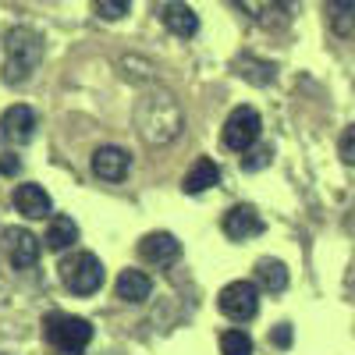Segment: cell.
Masks as SVG:
<instances>
[{
  "label": "cell",
  "instance_id": "25",
  "mask_svg": "<svg viewBox=\"0 0 355 355\" xmlns=\"http://www.w3.org/2000/svg\"><path fill=\"white\" fill-rule=\"evenodd\" d=\"M345 288H348V295H355V259H352V266H348V277H345Z\"/></svg>",
  "mask_w": 355,
  "mask_h": 355
},
{
  "label": "cell",
  "instance_id": "19",
  "mask_svg": "<svg viewBox=\"0 0 355 355\" xmlns=\"http://www.w3.org/2000/svg\"><path fill=\"white\" fill-rule=\"evenodd\" d=\"M220 355H252V338L245 331H224L220 334Z\"/></svg>",
  "mask_w": 355,
  "mask_h": 355
},
{
  "label": "cell",
  "instance_id": "23",
  "mask_svg": "<svg viewBox=\"0 0 355 355\" xmlns=\"http://www.w3.org/2000/svg\"><path fill=\"white\" fill-rule=\"evenodd\" d=\"M274 345H281V348L291 345V327H288V323H281V327L274 331Z\"/></svg>",
  "mask_w": 355,
  "mask_h": 355
},
{
  "label": "cell",
  "instance_id": "2",
  "mask_svg": "<svg viewBox=\"0 0 355 355\" xmlns=\"http://www.w3.org/2000/svg\"><path fill=\"white\" fill-rule=\"evenodd\" d=\"M4 46H8V68H4L8 82H25L43 61V36L33 33V28H25V25L11 28Z\"/></svg>",
  "mask_w": 355,
  "mask_h": 355
},
{
  "label": "cell",
  "instance_id": "7",
  "mask_svg": "<svg viewBox=\"0 0 355 355\" xmlns=\"http://www.w3.org/2000/svg\"><path fill=\"white\" fill-rule=\"evenodd\" d=\"M4 249H8V259H11L15 270H28V266H36V259H40V239L25 227L4 231Z\"/></svg>",
  "mask_w": 355,
  "mask_h": 355
},
{
  "label": "cell",
  "instance_id": "22",
  "mask_svg": "<svg viewBox=\"0 0 355 355\" xmlns=\"http://www.w3.org/2000/svg\"><path fill=\"white\" fill-rule=\"evenodd\" d=\"M338 153H341V160H345V164H352V167H355V125H352V128H345V135H341V142H338Z\"/></svg>",
  "mask_w": 355,
  "mask_h": 355
},
{
  "label": "cell",
  "instance_id": "3",
  "mask_svg": "<svg viewBox=\"0 0 355 355\" xmlns=\"http://www.w3.org/2000/svg\"><path fill=\"white\" fill-rule=\"evenodd\" d=\"M43 334H46V341L61 355H78L89 341H93V327H89V320L68 316V313H50L43 320Z\"/></svg>",
  "mask_w": 355,
  "mask_h": 355
},
{
  "label": "cell",
  "instance_id": "24",
  "mask_svg": "<svg viewBox=\"0 0 355 355\" xmlns=\"http://www.w3.org/2000/svg\"><path fill=\"white\" fill-rule=\"evenodd\" d=\"M21 164H18V157H11V153H0V171L4 174H15Z\"/></svg>",
  "mask_w": 355,
  "mask_h": 355
},
{
  "label": "cell",
  "instance_id": "5",
  "mask_svg": "<svg viewBox=\"0 0 355 355\" xmlns=\"http://www.w3.org/2000/svg\"><path fill=\"white\" fill-rule=\"evenodd\" d=\"M217 306H220V313H224L227 320L245 323V320H252L256 309H259V288H256L252 281H231V284L220 288Z\"/></svg>",
  "mask_w": 355,
  "mask_h": 355
},
{
  "label": "cell",
  "instance_id": "4",
  "mask_svg": "<svg viewBox=\"0 0 355 355\" xmlns=\"http://www.w3.org/2000/svg\"><path fill=\"white\" fill-rule=\"evenodd\" d=\"M61 281L75 295H93L103 284V263L93 252H71L61 263Z\"/></svg>",
  "mask_w": 355,
  "mask_h": 355
},
{
  "label": "cell",
  "instance_id": "15",
  "mask_svg": "<svg viewBox=\"0 0 355 355\" xmlns=\"http://www.w3.org/2000/svg\"><path fill=\"white\" fill-rule=\"evenodd\" d=\"M217 182H220V167H217L214 160L199 157V160L189 167V174H185L182 189H185L189 196H199V192H206V189H210V185H217Z\"/></svg>",
  "mask_w": 355,
  "mask_h": 355
},
{
  "label": "cell",
  "instance_id": "20",
  "mask_svg": "<svg viewBox=\"0 0 355 355\" xmlns=\"http://www.w3.org/2000/svg\"><path fill=\"white\" fill-rule=\"evenodd\" d=\"M128 4L132 0H93V11L107 21H117V18H125L128 15Z\"/></svg>",
  "mask_w": 355,
  "mask_h": 355
},
{
  "label": "cell",
  "instance_id": "14",
  "mask_svg": "<svg viewBox=\"0 0 355 355\" xmlns=\"http://www.w3.org/2000/svg\"><path fill=\"white\" fill-rule=\"evenodd\" d=\"M114 291H117V299H121V302H132V306H139V302H146V299H150L153 281L146 277L142 270H125L121 277H117Z\"/></svg>",
  "mask_w": 355,
  "mask_h": 355
},
{
  "label": "cell",
  "instance_id": "21",
  "mask_svg": "<svg viewBox=\"0 0 355 355\" xmlns=\"http://www.w3.org/2000/svg\"><path fill=\"white\" fill-rule=\"evenodd\" d=\"M270 160H274V150H270V146H259V150H249L242 157V171H263Z\"/></svg>",
  "mask_w": 355,
  "mask_h": 355
},
{
  "label": "cell",
  "instance_id": "16",
  "mask_svg": "<svg viewBox=\"0 0 355 355\" xmlns=\"http://www.w3.org/2000/svg\"><path fill=\"white\" fill-rule=\"evenodd\" d=\"M46 249L50 252H64L68 245L78 242V224L71 217H50V227H46Z\"/></svg>",
  "mask_w": 355,
  "mask_h": 355
},
{
  "label": "cell",
  "instance_id": "9",
  "mask_svg": "<svg viewBox=\"0 0 355 355\" xmlns=\"http://www.w3.org/2000/svg\"><path fill=\"white\" fill-rule=\"evenodd\" d=\"M139 256L153 266H171L178 256H182V242L174 239L171 231H153L139 242Z\"/></svg>",
  "mask_w": 355,
  "mask_h": 355
},
{
  "label": "cell",
  "instance_id": "11",
  "mask_svg": "<svg viewBox=\"0 0 355 355\" xmlns=\"http://www.w3.org/2000/svg\"><path fill=\"white\" fill-rule=\"evenodd\" d=\"M128 167H132V160L121 146H100L93 153V174L103 178V182H121L128 174Z\"/></svg>",
  "mask_w": 355,
  "mask_h": 355
},
{
  "label": "cell",
  "instance_id": "12",
  "mask_svg": "<svg viewBox=\"0 0 355 355\" xmlns=\"http://www.w3.org/2000/svg\"><path fill=\"white\" fill-rule=\"evenodd\" d=\"M0 132H4V139H15V142L33 139V132H36V114H33V107H25V103L8 107L4 114H0Z\"/></svg>",
  "mask_w": 355,
  "mask_h": 355
},
{
  "label": "cell",
  "instance_id": "13",
  "mask_svg": "<svg viewBox=\"0 0 355 355\" xmlns=\"http://www.w3.org/2000/svg\"><path fill=\"white\" fill-rule=\"evenodd\" d=\"M15 206H18V214L21 217H28V220H43V217H50V196H46V189L43 185H18L15 189Z\"/></svg>",
  "mask_w": 355,
  "mask_h": 355
},
{
  "label": "cell",
  "instance_id": "8",
  "mask_svg": "<svg viewBox=\"0 0 355 355\" xmlns=\"http://www.w3.org/2000/svg\"><path fill=\"white\" fill-rule=\"evenodd\" d=\"M224 234L231 242H245V239H256V234H263V217L256 214V206L242 202V206H231V210L224 214Z\"/></svg>",
  "mask_w": 355,
  "mask_h": 355
},
{
  "label": "cell",
  "instance_id": "1",
  "mask_svg": "<svg viewBox=\"0 0 355 355\" xmlns=\"http://www.w3.org/2000/svg\"><path fill=\"white\" fill-rule=\"evenodd\" d=\"M135 128H139L142 142L167 146V142H174L178 135H182L185 114H182V107H178V100L171 93H164V89H150V93L139 100V107H135Z\"/></svg>",
  "mask_w": 355,
  "mask_h": 355
},
{
  "label": "cell",
  "instance_id": "6",
  "mask_svg": "<svg viewBox=\"0 0 355 355\" xmlns=\"http://www.w3.org/2000/svg\"><path fill=\"white\" fill-rule=\"evenodd\" d=\"M259 114L252 107H239V110H231V117L224 121V146L231 153H249L256 139H259Z\"/></svg>",
  "mask_w": 355,
  "mask_h": 355
},
{
  "label": "cell",
  "instance_id": "18",
  "mask_svg": "<svg viewBox=\"0 0 355 355\" xmlns=\"http://www.w3.org/2000/svg\"><path fill=\"white\" fill-rule=\"evenodd\" d=\"M256 281L266 291H284L288 288V266L281 259H259L256 263Z\"/></svg>",
  "mask_w": 355,
  "mask_h": 355
},
{
  "label": "cell",
  "instance_id": "17",
  "mask_svg": "<svg viewBox=\"0 0 355 355\" xmlns=\"http://www.w3.org/2000/svg\"><path fill=\"white\" fill-rule=\"evenodd\" d=\"M327 21L338 36L355 33V0H327Z\"/></svg>",
  "mask_w": 355,
  "mask_h": 355
},
{
  "label": "cell",
  "instance_id": "10",
  "mask_svg": "<svg viewBox=\"0 0 355 355\" xmlns=\"http://www.w3.org/2000/svg\"><path fill=\"white\" fill-rule=\"evenodd\" d=\"M160 21H164L167 33L182 36V40L199 33V18H196V11L185 4V0H164L160 4Z\"/></svg>",
  "mask_w": 355,
  "mask_h": 355
}]
</instances>
